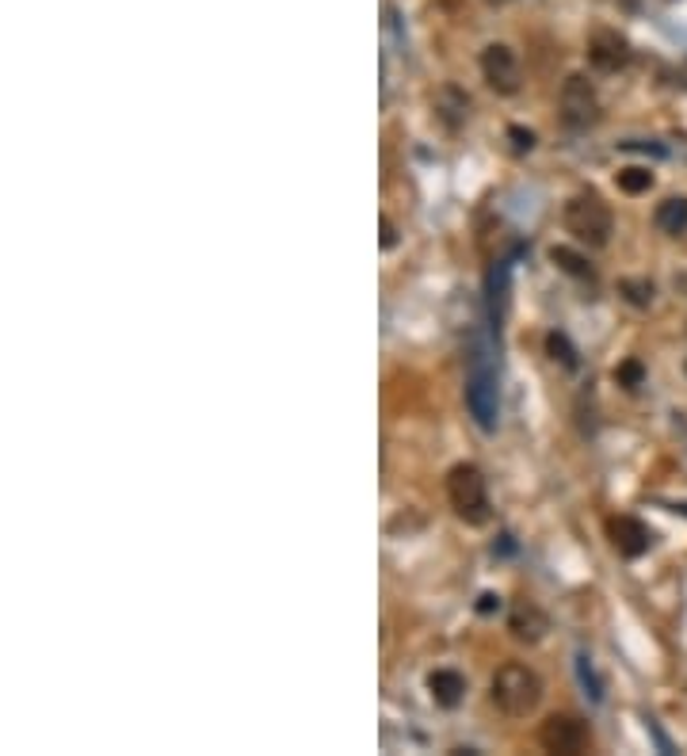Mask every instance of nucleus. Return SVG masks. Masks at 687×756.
Instances as JSON below:
<instances>
[{"label": "nucleus", "mask_w": 687, "mask_h": 756, "mask_svg": "<svg viewBox=\"0 0 687 756\" xmlns=\"http://www.w3.org/2000/svg\"><path fill=\"white\" fill-rule=\"evenodd\" d=\"M470 367H466V409L482 432H497L500 421V386L497 367H493V344L489 336H474L470 344Z\"/></svg>", "instance_id": "obj_1"}, {"label": "nucleus", "mask_w": 687, "mask_h": 756, "mask_svg": "<svg viewBox=\"0 0 687 756\" xmlns=\"http://www.w3.org/2000/svg\"><path fill=\"white\" fill-rule=\"evenodd\" d=\"M489 696L500 714H508V719H528V714H535L538 704H543V681H538L535 669L520 665V661H508V665H500L497 676H493Z\"/></svg>", "instance_id": "obj_2"}, {"label": "nucleus", "mask_w": 687, "mask_h": 756, "mask_svg": "<svg viewBox=\"0 0 687 756\" xmlns=\"http://www.w3.org/2000/svg\"><path fill=\"white\" fill-rule=\"evenodd\" d=\"M447 500H451L454 516L462 523H470V528H485L493 520L489 482H485L482 466H474V462H459L447 474Z\"/></svg>", "instance_id": "obj_3"}, {"label": "nucleus", "mask_w": 687, "mask_h": 756, "mask_svg": "<svg viewBox=\"0 0 687 756\" xmlns=\"http://www.w3.org/2000/svg\"><path fill=\"white\" fill-rule=\"evenodd\" d=\"M566 229L584 249H604L615 234V214L596 191H577L566 203Z\"/></svg>", "instance_id": "obj_4"}, {"label": "nucleus", "mask_w": 687, "mask_h": 756, "mask_svg": "<svg viewBox=\"0 0 687 756\" xmlns=\"http://www.w3.org/2000/svg\"><path fill=\"white\" fill-rule=\"evenodd\" d=\"M538 745L558 756H581L592 745V730L589 722L573 719V714H550L543 722V730H538Z\"/></svg>", "instance_id": "obj_5"}, {"label": "nucleus", "mask_w": 687, "mask_h": 756, "mask_svg": "<svg viewBox=\"0 0 687 756\" xmlns=\"http://www.w3.org/2000/svg\"><path fill=\"white\" fill-rule=\"evenodd\" d=\"M558 104H561V122H566L569 130H589L592 122H596V115H600L596 88H592V81L584 73L566 76Z\"/></svg>", "instance_id": "obj_6"}, {"label": "nucleus", "mask_w": 687, "mask_h": 756, "mask_svg": "<svg viewBox=\"0 0 687 756\" xmlns=\"http://www.w3.org/2000/svg\"><path fill=\"white\" fill-rule=\"evenodd\" d=\"M482 73L485 81H489V88L497 92V96H516L523 84L520 76V58H516L512 46L505 43H489L482 50Z\"/></svg>", "instance_id": "obj_7"}, {"label": "nucleus", "mask_w": 687, "mask_h": 756, "mask_svg": "<svg viewBox=\"0 0 687 756\" xmlns=\"http://www.w3.org/2000/svg\"><path fill=\"white\" fill-rule=\"evenodd\" d=\"M607 539L619 551V558H642L653 546V531L638 516H612L607 520Z\"/></svg>", "instance_id": "obj_8"}, {"label": "nucleus", "mask_w": 687, "mask_h": 756, "mask_svg": "<svg viewBox=\"0 0 687 756\" xmlns=\"http://www.w3.org/2000/svg\"><path fill=\"white\" fill-rule=\"evenodd\" d=\"M508 291H512V260H497V264L485 272V310H489V326L500 333V321L508 314Z\"/></svg>", "instance_id": "obj_9"}, {"label": "nucleus", "mask_w": 687, "mask_h": 756, "mask_svg": "<svg viewBox=\"0 0 687 756\" xmlns=\"http://www.w3.org/2000/svg\"><path fill=\"white\" fill-rule=\"evenodd\" d=\"M589 61H592V69H600V73H619V69L630 61L627 38H623L619 31H596V35L589 38Z\"/></svg>", "instance_id": "obj_10"}, {"label": "nucleus", "mask_w": 687, "mask_h": 756, "mask_svg": "<svg viewBox=\"0 0 687 756\" xmlns=\"http://www.w3.org/2000/svg\"><path fill=\"white\" fill-rule=\"evenodd\" d=\"M508 627H512V635L520 638V642H538L550 623H546L543 607L531 604V600H520V604H516V612H512V619H508Z\"/></svg>", "instance_id": "obj_11"}, {"label": "nucleus", "mask_w": 687, "mask_h": 756, "mask_svg": "<svg viewBox=\"0 0 687 756\" xmlns=\"http://www.w3.org/2000/svg\"><path fill=\"white\" fill-rule=\"evenodd\" d=\"M428 692L439 707L451 711V707H459L462 699H466V676L454 673V669H436V673L428 676Z\"/></svg>", "instance_id": "obj_12"}, {"label": "nucleus", "mask_w": 687, "mask_h": 756, "mask_svg": "<svg viewBox=\"0 0 687 756\" xmlns=\"http://www.w3.org/2000/svg\"><path fill=\"white\" fill-rule=\"evenodd\" d=\"M653 226H658L661 234H668V237L687 234V199H680V196L665 199V203L653 211Z\"/></svg>", "instance_id": "obj_13"}, {"label": "nucleus", "mask_w": 687, "mask_h": 756, "mask_svg": "<svg viewBox=\"0 0 687 756\" xmlns=\"http://www.w3.org/2000/svg\"><path fill=\"white\" fill-rule=\"evenodd\" d=\"M550 260H554V264H558L566 275H573V280H592L589 257H581V252L569 249V245H554V249H550Z\"/></svg>", "instance_id": "obj_14"}, {"label": "nucleus", "mask_w": 687, "mask_h": 756, "mask_svg": "<svg viewBox=\"0 0 687 756\" xmlns=\"http://www.w3.org/2000/svg\"><path fill=\"white\" fill-rule=\"evenodd\" d=\"M577 684L584 688L589 704H604V681H600L596 665H592L589 653H577Z\"/></svg>", "instance_id": "obj_15"}, {"label": "nucleus", "mask_w": 687, "mask_h": 756, "mask_svg": "<svg viewBox=\"0 0 687 756\" xmlns=\"http://www.w3.org/2000/svg\"><path fill=\"white\" fill-rule=\"evenodd\" d=\"M546 356H550L554 364L566 367V371H577V367H581V359H577L573 341H569L566 333H550V336H546Z\"/></svg>", "instance_id": "obj_16"}, {"label": "nucleus", "mask_w": 687, "mask_h": 756, "mask_svg": "<svg viewBox=\"0 0 687 756\" xmlns=\"http://www.w3.org/2000/svg\"><path fill=\"white\" fill-rule=\"evenodd\" d=\"M653 188V173L642 165H630L619 173V191H627V196H642V191Z\"/></svg>", "instance_id": "obj_17"}, {"label": "nucleus", "mask_w": 687, "mask_h": 756, "mask_svg": "<svg viewBox=\"0 0 687 756\" xmlns=\"http://www.w3.org/2000/svg\"><path fill=\"white\" fill-rule=\"evenodd\" d=\"M619 291H623V298H627L630 306H638V310L653 306V295H658V287H653L650 280H623Z\"/></svg>", "instance_id": "obj_18"}, {"label": "nucleus", "mask_w": 687, "mask_h": 756, "mask_svg": "<svg viewBox=\"0 0 687 756\" xmlns=\"http://www.w3.org/2000/svg\"><path fill=\"white\" fill-rule=\"evenodd\" d=\"M615 382H619L623 390H638V386L645 382V367H642V359H627V364L615 367Z\"/></svg>", "instance_id": "obj_19"}, {"label": "nucleus", "mask_w": 687, "mask_h": 756, "mask_svg": "<svg viewBox=\"0 0 687 756\" xmlns=\"http://www.w3.org/2000/svg\"><path fill=\"white\" fill-rule=\"evenodd\" d=\"M508 142H512L516 153H531V150H535V130H528V127H508Z\"/></svg>", "instance_id": "obj_20"}, {"label": "nucleus", "mask_w": 687, "mask_h": 756, "mask_svg": "<svg viewBox=\"0 0 687 756\" xmlns=\"http://www.w3.org/2000/svg\"><path fill=\"white\" fill-rule=\"evenodd\" d=\"M500 596L497 592H482V596H477V615H497L500 612Z\"/></svg>", "instance_id": "obj_21"}, {"label": "nucleus", "mask_w": 687, "mask_h": 756, "mask_svg": "<svg viewBox=\"0 0 687 756\" xmlns=\"http://www.w3.org/2000/svg\"><path fill=\"white\" fill-rule=\"evenodd\" d=\"M378 226H382V249H393V245H398V226H393L390 218H378Z\"/></svg>", "instance_id": "obj_22"}, {"label": "nucleus", "mask_w": 687, "mask_h": 756, "mask_svg": "<svg viewBox=\"0 0 687 756\" xmlns=\"http://www.w3.org/2000/svg\"><path fill=\"white\" fill-rule=\"evenodd\" d=\"M485 4H497L500 8V4H512V0H485Z\"/></svg>", "instance_id": "obj_23"}]
</instances>
